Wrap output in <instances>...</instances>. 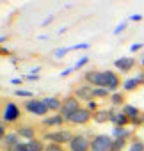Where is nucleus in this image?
<instances>
[{
	"mask_svg": "<svg viewBox=\"0 0 144 151\" xmlns=\"http://www.w3.org/2000/svg\"><path fill=\"white\" fill-rule=\"evenodd\" d=\"M87 110H93V114H94V110H96V103H94V101H89V103H87Z\"/></svg>",
	"mask_w": 144,
	"mask_h": 151,
	"instance_id": "obj_30",
	"label": "nucleus"
},
{
	"mask_svg": "<svg viewBox=\"0 0 144 151\" xmlns=\"http://www.w3.org/2000/svg\"><path fill=\"white\" fill-rule=\"evenodd\" d=\"M71 71H73V68H68V69H64V71L60 73V77H68V75H69Z\"/></svg>",
	"mask_w": 144,
	"mask_h": 151,
	"instance_id": "obj_31",
	"label": "nucleus"
},
{
	"mask_svg": "<svg viewBox=\"0 0 144 151\" xmlns=\"http://www.w3.org/2000/svg\"><path fill=\"white\" fill-rule=\"evenodd\" d=\"M86 80L93 87H103V71H89L86 75Z\"/></svg>",
	"mask_w": 144,
	"mask_h": 151,
	"instance_id": "obj_10",
	"label": "nucleus"
},
{
	"mask_svg": "<svg viewBox=\"0 0 144 151\" xmlns=\"http://www.w3.org/2000/svg\"><path fill=\"white\" fill-rule=\"evenodd\" d=\"M25 149L27 151H45V144L39 139H32V140L25 142Z\"/></svg>",
	"mask_w": 144,
	"mask_h": 151,
	"instance_id": "obj_14",
	"label": "nucleus"
},
{
	"mask_svg": "<svg viewBox=\"0 0 144 151\" xmlns=\"http://www.w3.org/2000/svg\"><path fill=\"white\" fill-rule=\"evenodd\" d=\"M123 146H125V139H116V140L112 142L110 151H121V149H123Z\"/></svg>",
	"mask_w": 144,
	"mask_h": 151,
	"instance_id": "obj_22",
	"label": "nucleus"
},
{
	"mask_svg": "<svg viewBox=\"0 0 144 151\" xmlns=\"http://www.w3.org/2000/svg\"><path fill=\"white\" fill-rule=\"evenodd\" d=\"M128 151H144V144L142 142H133Z\"/></svg>",
	"mask_w": 144,
	"mask_h": 151,
	"instance_id": "obj_25",
	"label": "nucleus"
},
{
	"mask_svg": "<svg viewBox=\"0 0 144 151\" xmlns=\"http://www.w3.org/2000/svg\"><path fill=\"white\" fill-rule=\"evenodd\" d=\"M112 103H114V105H119V103H123V94H119V93L112 94Z\"/></svg>",
	"mask_w": 144,
	"mask_h": 151,
	"instance_id": "obj_26",
	"label": "nucleus"
},
{
	"mask_svg": "<svg viewBox=\"0 0 144 151\" xmlns=\"http://www.w3.org/2000/svg\"><path fill=\"white\" fill-rule=\"evenodd\" d=\"M140 18H142V16H140V14H133V16H132V20H133V22H139V20H140Z\"/></svg>",
	"mask_w": 144,
	"mask_h": 151,
	"instance_id": "obj_35",
	"label": "nucleus"
},
{
	"mask_svg": "<svg viewBox=\"0 0 144 151\" xmlns=\"http://www.w3.org/2000/svg\"><path fill=\"white\" fill-rule=\"evenodd\" d=\"M16 133H18V137L29 139V140L34 139V128H32V126H20V128L16 130Z\"/></svg>",
	"mask_w": 144,
	"mask_h": 151,
	"instance_id": "obj_18",
	"label": "nucleus"
},
{
	"mask_svg": "<svg viewBox=\"0 0 144 151\" xmlns=\"http://www.w3.org/2000/svg\"><path fill=\"white\" fill-rule=\"evenodd\" d=\"M45 151H64L62 149V146H59V144H48V146H45Z\"/></svg>",
	"mask_w": 144,
	"mask_h": 151,
	"instance_id": "obj_23",
	"label": "nucleus"
},
{
	"mask_svg": "<svg viewBox=\"0 0 144 151\" xmlns=\"http://www.w3.org/2000/svg\"><path fill=\"white\" fill-rule=\"evenodd\" d=\"M4 137H6V128H4L2 124H0V140H2Z\"/></svg>",
	"mask_w": 144,
	"mask_h": 151,
	"instance_id": "obj_33",
	"label": "nucleus"
},
{
	"mask_svg": "<svg viewBox=\"0 0 144 151\" xmlns=\"http://www.w3.org/2000/svg\"><path fill=\"white\" fill-rule=\"evenodd\" d=\"M93 119L96 123H107V121H110V110H96L93 114Z\"/></svg>",
	"mask_w": 144,
	"mask_h": 151,
	"instance_id": "obj_17",
	"label": "nucleus"
},
{
	"mask_svg": "<svg viewBox=\"0 0 144 151\" xmlns=\"http://www.w3.org/2000/svg\"><path fill=\"white\" fill-rule=\"evenodd\" d=\"M11 151H27V149H25V142H18Z\"/></svg>",
	"mask_w": 144,
	"mask_h": 151,
	"instance_id": "obj_27",
	"label": "nucleus"
},
{
	"mask_svg": "<svg viewBox=\"0 0 144 151\" xmlns=\"http://www.w3.org/2000/svg\"><path fill=\"white\" fill-rule=\"evenodd\" d=\"M114 64H116V68H117L119 71H130V69L133 68L135 60H133L132 57H121V59H117Z\"/></svg>",
	"mask_w": 144,
	"mask_h": 151,
	"instance_id": "obj_11",
	"label": "nucleus"
},
{
	"mask_svg": "<svg viewBox=\"0 0 144 151\" xmlns=\"http://www.w3.org/2000/svg\"><path fill=\"white\" fill-rule=\"evenodd\" d=\"M140 82H144V73H140L139 77H135V78H130V80H126L123 87H125V91H133V89H135V87H137Z\"/></svg>",
	"mask_w": 144,
	"mask_h": 151,
	"instance_id": "obj_16",
	"label": "nucleus"
},
{
	"mask_svg": "<svg viewBox=\"0 0 144 151\" xmlns=\"http://www.w3.org/2000/svg\"><path fill=\"white\" fill-rule=\"evenodd\" d=\"M140 48H142L140 43H139V45H133V46H132V52H137V50H140Z\"/></svg>",
	"mask_w": 144,
	"mask_h": 151,
	"instance_id": "obj_34",
	"label": "nucleus"
},
{
	"mask_svg": "<svg viewBox=\"0 0 144 151\" xmlns=\"http://www.w3.org/2000/svg\"><path fill=\"white\" fill-rule=\"evenodd\" d=\"M142 64H144V59H142Z\"/></svg>",
	"mask_w": 144,
	"mask_h": 151,
	"instance_id": "obj_37",
	"label": "nucleus"
},
{
	"mask_svg": "<svg viewBox=\"0 0 144 151\" xmlns=\"http://www.w3.org/2000/svg\"><path fill=\"white\" fill-rule=\"evenodd\" d=\"M20 116H22V112H20V109H18L14 103H7V105L4 107V121L14 123V121H18Z\"/></svg>",
	"mask_w": 144,
	"mask_h": 151,
	"instance_id": "obj_7",
	"label": "nucleus"
},
{
	"mask_svg": "<svg viewBox=\"0 0 144 151\" xmlns=\"http://www.w3.org/2000/svg\"><path fill=\"white\" fill-rule=\"evenodd\" d=\"M71 151H89L91 149V140H87L84 135H75L73 140L69 142Z\"/></svg>",
	"mask_w": 144,
	"mask_h": 151,
	"instance_id": "obj_5",
	"label": "nucleus"
},
{
	"mask_svg": "<svg viewBox=\"0 0 144 151\" xmlns=\"http://www.w3.org/2000/svg\"><path fill=\"white\" fill-rule=\"evenodd\" d=\"M109 93H110L109 89H103V87H94V93H93V94H94V98H107V96H109Z\"/></svg>",
	"mask_w": 144,
	"mask_h": 151,
	"instance_id": "obj_21",
	"label": "nucleus"
},
{
	"mask_svg": "<svg viewBox=\"0 0 144 151\" xmlns=\"http://www.w3.org/2000/svg\"><path fill=\"white\" fill-rule=\"evenodd\" d=\"M110 121L119 128V126H123V124L128 123V117H126L123 112H114V110H110Z\"/></svg>",
	"mask_w": 144,
	"mask_h": 151,
	"instance_id": "obj_12",
	"label": "nucleus"
},
{
	"mask_svg": "<svg viewBox=\"0 0 144 151\" xmlns=\"http://www.w3.org/2000/svg\"><path fill=\"white\" fill-rule=\"evenodd\" d=\"M123 114L128 117V119H132L133 123L137 121V117H139V110L135 109V107H132V105H125V109H123Z\"/></svg>",
	"mask_w": 144,
	"mask_h": 151,
	"instance_id": "obj_19",
	"label": "nucleus"
},
{
	"mask_svg": "<svg viewBox=\"0 0 144 151\" xmlns=\"http://www.w3.org/2000/svg\"><path fill=\"white\" fill-rule=\"evenodd\" d=\"M125 27H126V23H121V25H117V29L114 30V34H119V32H121V30H123Z\"/></svg>",
	"mask_w": 144,
	"mask_h": 151,
	"instance_id": "obj_32",
	"label": "nucleus"
},
{
	"mask_svg": "<svg viewBox=\"0 0 144 151\" xmlns=\"http://www.w3.org/2000/svg\"><path fill=\"white\" fill-rule=\"evenodd\" d=\"M62 123H64V117H62L60 114L43 119V124H46V126H59V124H62Z\"/></svg>",
	"mask_w": 144,
	"mask_h": 151,
	"instance_id": "obj_20",
	"label": "nucleus"
},
{
	"mask_svg": "<svg viewBox=\"0 0 144 151\" xmlns=\"http://www.w3.org/2000/svg\"><path fill=\"white\" fill-rule=\"evenodd\" d=\"M73 137H75V135H71V132H68V130L48 132V133L45 135L46 140H50L52 144H59V146H62V144H69L71 140H73Z\"/></svg>",
	"mask_w": 144,
	"mask_h": 151,
	"instance_id": "obj_2",
	"label": "nucleus"
},
{
	"mask_svg": "<svg viewBox=\"0 0 144 151\" xmlns=\"http://www.w3.org/2000/svg\"><path fill=\"white\" fill-rule=\"evenodd\" d=\"M68 52H69V48H59V50H55V55L60 57V55H64V53H68Z\"/></svg>",
	"mask_w": 144,
	"mask_h": 151,
	"instance_id": "obj_29",
	"label": "nucleus"
},
{
	"mask_svg": "<svg viewBox=\"0 0 144 151\" xmlns=\"http://www.w3.org/2000/svg\"><path fill=\"white\" fill-rule=\"evenodd\" d=\"M91 117H93L91 110H87V109H80L78 112H75L73 116L69 117V123H73V124H86Z\"/></svg>",
	"mask_w": 144,
	"mask_h": 151,
	"instance_id": "obj_8",
	"label": "nucleus"
},
{
	"mask_svg": "<svg viewBox=\"0 0 144 151\" xmlns=\"http://www.w3.org/2000/svg\"><path fill=\"white\" fill-rule=\"evenodd\" d=\"M112 139L109 137V135H96V137H93V140H91V151H110V147H112Z\"/></svg>",
	"mask_w": 144,
	"mask_h": 151,
	"instance_id": "obj_3",
	"label": "nucleus"
},
{
	"mask_svg": "<svg viewBox=\"0 0 144 151\" xmlns=\"http://www.w3.org/2000/svg\"><path fill=\"white\" fill-rule=\"evenodd\" d=\"M52 20H53V16H48V18H46V20H45V22H43V25H48V23H50V22H52Z\"/></svg>",
	"mask_w": 144,
	"mask_h": 151,
	"instance_id": "obj_36",
	"label": "nucleus"
},
{
	"mask_svg": "<svg viewBox=\"0 0 144 151\" xmlns=\"http://www.w3.org/2000/svg\"><path fill=\"white\" fill-rule=\"evenodd\" d=\"M20 140H18V133H7L4 139H2V144H4V147H7L9 151L18 144Z\"/></svg>",
	"mask_w": 144,
	"mask_h": 151,
	"instance_id": "obj_13",
	"label": "nucleus"
},
{
	"mask_svg": "<svg viewBox=\"0 0 144 151\" xmlns=\"http://www.w3.org/2000/svg\"><path fill=\"white\" fill-rule=\"evenodd\" d=\"M14 94L16 96H23V98H32V93L30 91H23V89H16Z\"/></svg>",
	"mask_w": 144,
	"mask_h": 151,
	"instance_id": "obj_24",
	"label": "nucleus"
},
{
	"mask_svg": "<svg viewBox=\"0 0 144 151\" xmlns=\"http://www.w3.org/2000/svg\"><path fill=\"white\" fill-rule=\"evenodd\" d=\"M94 87L93 86H78V89L75 91V98L78 100H86V101H91L94 98Z\"/></svg>",
	"mask_w": 144,
	"mask_h": 151,
	"instance_id": "obj_9",
	"label": "nucleus"
},
{
	"mask_svg": "<svg viewBox=\"0 0 144 151\" xmlns=\"http://www.w3.org/2000/svg\"><path fill=\"white\" fill-rule=\"evenodd\" d=\"M82 107H80V100L75 98V96H68L64 101H62V107H60V116L64 117V121H69V117L73 116L75 112H78Z\"/></svg>",
	"mask_w": 144,
	"mask_h": 151,
	"instance_id": "obj_1",
	"label": "nucleus"
},
{
	"mask_svg": "<svg viewBox=\"0 0 144 151\" xmlns=\"http://www.w3.org/2000/svg\"><path fill=\"white\" fill-rule=\"evenodd\" d=\"M119 87V78L114 71H103V89L116 91Z\"/></svg>",
	"mask_w": 144,
	"mask_h": 151,
	"instance_id": "obj_6",
	"label": "nucleus"
},
{
	"mask_svg": "<svg viewBox=\"0 0 144 151\" xmlns=\"http://www.w3.org/2000/svg\"><path fill=\"white\" fill-rule=\"evenodd\" d=\"M43 101H45V105L48 107V110H60V107H62L60 100H59V98H55V96L43 98Z\"/></svg>",
	"mask_w": 144,
	"mask_h": 151,
	"instance_id": "obj_15",
	"label": "nucleus"
},
{
	"mask_svg": "<svg viewBox=\"0 0 144 151\" xmlns=\"http://www.w3.org/2000/svg\"><path fill=\"white\" fill-rule=\"evenodd\" d=\"M87 60H89L87 57H84V59H80V60H78V62L75 64V69H78V68H82V66H86V64H87Z\"/></svg>",
	"mask_w": 144,
	"mask_h": 151,
	"instance_id": "obj_28",
	"label": "nucleus"
},
{
	"mask_svg": "<svg viewBox=\"0 0 144 151\" xmlns=\"http://www.w3.org/2000/svg\"><path fill=\"white\" fill-rule=\"evenodd\" d=\"M25 109L30 112V114H36V116H45L48 114V107L45 105L43 100H29L25 103Z\"/></svg>",
	"mask_w": 144,
	"mask_h": 151,
	"instance_id": "obj_4",
	"label": "nucleus"
}]
</instances>
